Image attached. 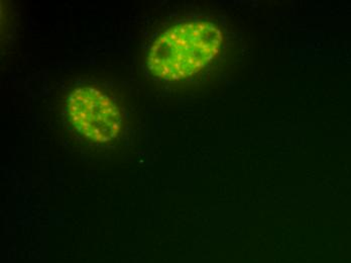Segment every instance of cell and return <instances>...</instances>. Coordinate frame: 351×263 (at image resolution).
I'll list each match as a JSON object with an SVG mask.
<instances>
[{
    "instance_id": "cell-1",
    "label": "cell",
    "mask_w": 351,
    "mask_h": 263,
    "mask_svg": "<svg viewBox=\"0 0 351 263\" xmlns=\"http://www.w3.org/2000/svg\"><path fill=\"white\" fill-rule=\"evenodd\" d=\"M221 30L211 21H188L160 34L152 45L147 67L154 76L180 81L204 69L221 50Z\"/></svg>"
},
{
    "instance_id": "cell-2",
    "label": "cell",
    "mask_w": 351,
    "mask_h": 263,
    "mask_svg": "<svg viewBox=\"0 0 351 263\" xmlns=\"http://www.w3.org/2000/svg\"><path fill=\"white\" fill-rule=\"evenodd\" d=\"M73 127L88 140L107 143L121 133L123 117L107 94L91 87L74 89L67 100Z\"/></svg>"
}]
</instances>
